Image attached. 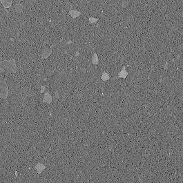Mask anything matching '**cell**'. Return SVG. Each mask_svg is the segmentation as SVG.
I'll return each mask as SVG.
<instances>
[{
  "label": "cell",
  "instance_id": "obj_1",
  "mask_svg": "<svg viewBox=\"0 0 183 183\" xmlns=\"http://www.w3.org/2000/svg\"><path fill=\"white\" fill-rule=\"evenodd\" d=\"M0 69L2 71H8L11 72L15 73L16 71V66L14 61H1L0 62Z\"/></svg>",
  "mask_w": 183,
  "mask_h": 183
},
{
  "label": "cell",
  "instance_id": "obj_2",
  "mask_svg": "<svg viewBox=\"0 0 183 183\" xmlns=\"http://www.w3.org/2000/svg\"><path fill=\"white\" fill-rule=\"evenodd\" d=\"M8 86L6 82L0 80V98L2 99H6L8 95Z\"/></svg>",
  "mask_w": 183,
  "mask_h": 183
},
{
  "label": "cell",
  "instance_id": "obj_3",
  "mask_svg": "<svg viewBox=\"0 0 183 183\" xmlns=\"http://www.w3.org/2000/svg\"><path fill=\"white\" fill-rule=\"evenodd\" d=\"M81 14H82V12H80V11H74V10H71V11L68 12V15L73 19L77 18V17H79V15H80Z\"/></svg>",
  "mask_w": 183,
  "mask_h": 183
},
{
  "label": "cell",
  "instance_id": "obj_4",
  "mask_svg": "<svg viewBox=\"0 0 183 183\" xmlns=\"http://www.w3.org/2000/svg\"><path fill=\"white\" fill-rule=\"evenodd\" d=\"M0 2L2 4V5L6 8H10L12 4V0H0Z\"/></svg>",
  "mask_w": 183,
  "mask_h": 183
},
{
  "label": "cell",
  "instance_id": "obj_5",
  "mask_svg": "<svg viewBox=\"0 0 183 183\" xmlns=\"http://www.w3.org/2000/svg\"><path fill=\"white\" fill-rule=\"evenodd\" d=\"M51 53H52V50H51V49H50V48L45 49V50H44V51H43L42 57V58H47L49 55L51 54Z\"/></svg>",
  "mask_w": 183,
  "mask_h": 183
},
{
  "label": "cell",
  "instance_id": "obj_6",
  "mask_svg": "<svg viewBox=\"0 0 183 183\" xmlns=\"http://www.w3.org/2000/svg\"><path fill=\"white\" fill-rule=\"evenodd\" d=\"M128 75V72L125 70V67H124L123 68V70H122L119 74H118V78H126L127 76Z\"/></svg>",
  "mask_w": 183,
  "mask_h": 183
},
{
  "label": "cell",
  "instance_id": "obj_7",
  "mask_svg": "<svg viewBox=\"0 0 183 183\" xmlns=\"http://www.w3.org/2000/svg\"><path fill=\"white\" fill-rule=\"evenodd\" d=\"M44 101L47 102V103H50L52 101V97L51 95H50L49 93H45L44 95Z\"/></svg>",
  "mask_w": 183,
  "mask_h": 183
},
{
  "label": "cell",
  "instance_id": "obj_8",
  "mask_svg": "<svg viewBox=\"0 0 183 183\" xmlns=\"http://www.w3.org/2000/svg\"><path fill=\"white\" fill-rule=\"evenodd\" d=\"M99 62V60H98V57L96 53H94L93 56H92V63L93 64H98Z\"/></svg>",
  "mask_w": 183,
  "mask_h": 183
},
{
  "label": "cell",
  "instance_id": "obj_9",
  "mask_svg": "<svg viewBox=\"0 0 183 183\" xmlns=\"http://www.w3.org/2000/svg\"><path fill=\"white\" fill-rule=\"evenodd\" d=\"M45 169V166L44 165H42V164H37L36 166V169L37 170V172L38 173H42V171Z\"/></svg>",
  "mask_w": 183,
  "mask_h": 183
},
{
  "label": "cell",
  "instance_id": "obj_10",
  "mask_svg": "<svg viewBox=\"0 0 183 183\" xmlns=\"http://www.w3.org/2000/svg\"><path fill=\"white\" fill-rule=\"evenodd\" d=\"M15 10H16V11L17 12H20L22 11V10H23V6L22 5H21V4H16L15 6Z\"/></svg>",
  "mask_w": 183,
  "mask_h": 183
},
{
  "label": "cell",
  "instance_id": "obj_11",
  "mask_svg": "<svg viewBox=\"0 0 183 183\" xmlns=\"http://www.w3.org/2000/svg\"><path fill=\"white\" fill-rule=\"evenodd\" d=\"M102 79L103 81H107L109 79V74L106 73H103L102 75Z\"/></svg>",
  "mask_w": 183,
  "mask_h": 183
},
{
  "label": "cell",
  "instance_id": "obj_12",
  "mask_svg": "<svg viewBox=\"0 0 183 183\" xmlns=\"http://www.w3.org/2000/svg\"><path fill=\"white\" fill-rule=\"evenodd\" d=\"M89 22H91V24H94V23H96L98 22V19L94 18V17H89Z\"/></svg>",
  "mask_w": 183,
  "mask_h": 183
}]
</instances>
